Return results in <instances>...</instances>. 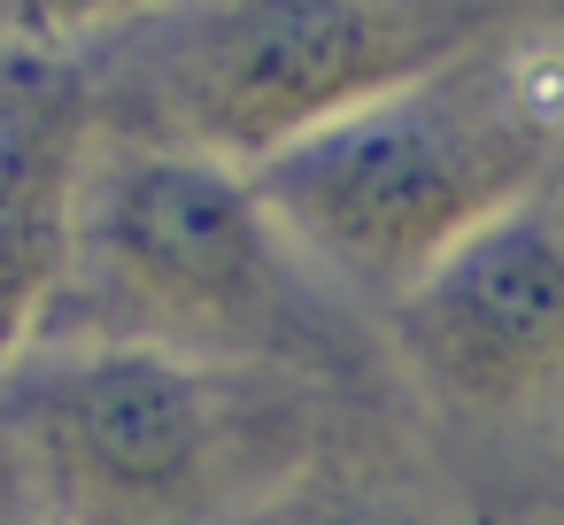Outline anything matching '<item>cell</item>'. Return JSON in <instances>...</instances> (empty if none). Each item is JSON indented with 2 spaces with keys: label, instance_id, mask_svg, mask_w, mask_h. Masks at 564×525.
<instances>
[{
  "label": "cell",
  "instance_id": "5",
  "mask_svg": "<svg viewBox=\"0 0 564 525\" xmlns=\"http://www.w3.org/2000/svg\"><path fill=\"white\" fill-rule=\"evenodd\" d=\"M387 340L456 440L564 448V186L425 271L387 309Z\"/></svg>",
  "mask_w": 564,
  "mask_h": 525
},
{
  "label": "cell",
  "instance_id": "4",
  "mask_svg": "<svg viewBox=\"0 0 564 525\" xmlns=\"http://www.w3.org/2000/svg\"><path fill=\"white\" fill-rule=\"evenodd\" d=\"M487 32L495 17L456 0H248V9L171 17L163 40L117 55L124 86L148 94L132 140L271 171L302 140L402 94Z\"/></svg>",
  "mask_w": 564,
  "mask_h": 525
},
{
  "label": "cell",
  "instance_id": "2",
  "mask_svg": "<svg viewBox=\"0 0 564 525\" xmlns=\"http://www.w3.org/2000/svg\"><path fill=\"white\" fill-rule=\"evenodd\" d=\"M9 433L55 525H217L302 471V386L140 340H40Z\"/></svg>",
  "mask_w": 564,
  "mask_h": 525
},
{
  "label": "cell",
  "instance_id": "1",
  "mask_svg": "<svg viewBox=\"0 0 564 525\" xmlns=\"http://www.w3.org/2000/svg\"><path fill=\"white\" fill-rule=\"evenodd\" d=\"M564 155V24L471 40L402 94L340 117L263 178L294 255L387 309L464 240L556 186Z\"/></svg>",
  "mask_w": 564,
  "mask_h": 525
},
{
  "label": "cell",
  "instance_id": "7",
  "mask_svg": "<svg viewBox=\"0 0 564 525\" xmlns=\"http://www.w3.org/2000/svg\"><path fill=\"white\" fill-rule=\"evenodd\" d=\"M9 525H55V517H32V510H17V517H9Z\"/></svg>",
  "mask_w": 564,
  "mask_h": 525
},
{
  "label": "cell",
  "instance_id": "6",
  "mask_svg": "<svg viewBox=\"0 0 564 525\" xmlns=\"http://www.w3.org/2000/svg\"><path fill=\"white\" fill-rule=\"evenodd\" d=\"M94 86L70 70V55H47L32 40H9L0 63V271H9V363L40 348L78 240V194L94 171L86 101Z\"/></svg>",
  "mask_w": 564,
  "mask_h": 525
},
{
  "label": "cell",
  "instance_id": "3",
  "mask_svg": "<svg viewBox=\"0 0 564 525\" xmlns=\"http://www.w3.org/2000/svg\"><path fill=\"white\" fill-rule=\"evenodd\" d=\"M294 263L256 171L171 140H109L86 171L70 278L40 340L263 363L294 332Z\"/></svg>",
  "mask_w": 564,
  "mask_h": 525
}]
</instances>
